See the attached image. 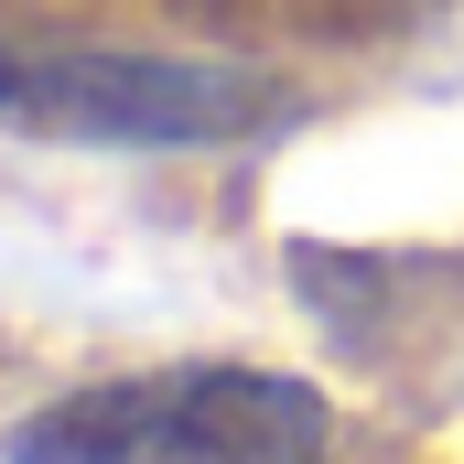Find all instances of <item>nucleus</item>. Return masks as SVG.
<instances>
[{"label": "nucleus", "instance_id": "obj_1", "mask_svg": "<svg viewBox=\"0 0 464 464\" xmlns=\"http://www.w3.org/2000/svg\"><path fill=\"white\" fill-rule=\"evenodd\" d=\"M335 411L281 367H140L0 432V464H324Z\"/></svg>", "mask_w": 464, "mask_h": 464}, {"label": "nucleus", "instance_id": "obj_2", "mask_svg": "<svg viewBox=\"0 0 464 464\" xmlns=\"http://www.w3.org/2000/svg\"><path fill=\"white\" fill-rule=\"evenodd\" d=\"M0 119L87 151H217L281 119V87L217 54L130 44H0Z\"/></svg>", "mask_w": 464, "mask_h": 464}]
</instances>
